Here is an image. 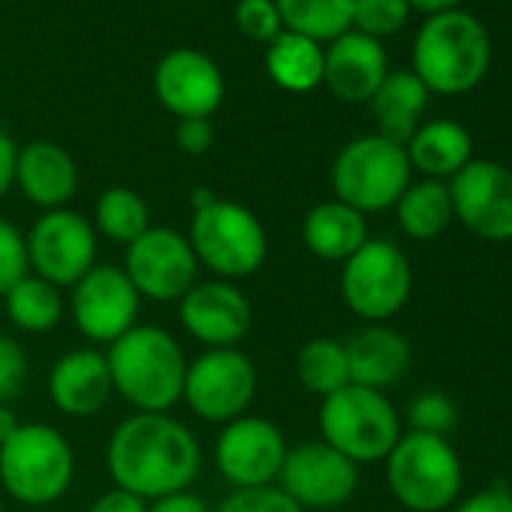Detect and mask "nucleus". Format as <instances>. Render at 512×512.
I'll list each match as a JSON object with an SVG mask.
<instances>
[{
    "label": "nucleus",
    "mask_w": 512,
    "mask_h": 512,
    "mask_svg": "<svg viewBox=\"0 0 512 512\" xmlns=\"http://www.w3.org/2000/svg\"><path fill=\"white\" fill-rule=\"evenodd\" d=\"M106 470L115 488L151 503L196 482L202 446L172 413H133L115 425L106 443Z\"/></svg>",
    "instance_id": "obj_1"
},
{
    "label": "nucleus",
    "mask_w": 512,
    "mask_h": 512,
    "mask_svg": "<svg viewBox=\"0 0 512 512\" xmlns=\"http://www.w3.org/2000/svg\"><path fill=\"white\" fill-rule=\"evenodd\" d=\"M190 205L193 217L187 241L199 269L232 284L263 269L269 256V232L250 208L223 199L208 187H196L190 193Z\"/></svg>",
    "instance_id": "obj_2"
},
{
    "label": "nucleus",
    "mask_w": 512,
    "mask_h": 512,
    "mask_svg": "<svg viewBox=\"0 0 512 512\" xmlns=\"http://www.w3.org/2000/svg\"><path fill=\"white\" fill-rule=\"evenodd\" d=\"M112 389L136 413H169L184 395L187 356L163 326H133L106 353Z\"/></svg>",
    "instance_id": "obj_3"
},
{
    "label": "nucleus",
    "mask_w": 512,
    "mask_h": 512,
    "mask_svg": "<svg viewBox=\"0 0 512 512\" xmlns=\"http://www.w3.org/2000/svg\"><path fill=\"white\" fill-rule=\"evenodd\" d=\"M491 64V40L485 25L461 10L428 16L413 40V76L428 94H467Z\"/></svg>",
    "instance_id": "obj_4"
},
{
    "label": "nucleus",
    "mask_w": 512,
    "mask_h": 512,
    "mask_svg": "<svg viewBox=\"0 0 512 512\" xmlns=\"http://www.w3.org/2000/svg\"><path fill=\"white\" fill-rule=\"evenodd\" d=\"M73 476L76 452L52 425H19V431L0 446V485L13 500L31 509L58 503L70 491Z\"/></svg>",
    "instance_id": "obj_5"
},
{
    "label": "nucleus",
    "mask_w": 512,
    "mask_h": 512,
    "mask_svg": "<svg viewBox=\"0 0 512 512\" xmlns=\"http://www.w3.org/2000/svg\"><path fill=\"white\" fill-rule=\"evenodd\" d=\"M386 482L404 509L443 512L461 494L464 467L446 437L404 431L386 455Z\"/></svg>",
    "instance_id": "obj_6"
},
{
    "label": "nucleus",
    "mask_w": 512,
    "mask_h": 512,
    "mask_svg": "<svg viewBox=\"0 0 512 512\" xmlns=\"http://www.w3.org/2000/svg\"><path fill=\"white\" fill-rule=\"evenodd\" d=\"M320 434L353 464H374L386 461L404 431L401 416L386 392L347 383L344 389L323 398Z\"/></svg>",
    "instance_id": "obj_7"
},
{
    "label": "nucleus",
    "mask_w": 512,
    "mask_h": 512,
    "mask_svg": "<svg viewBox=\"0 0 512 512\" xmlns=\"http://www.w3.org/2000/svg\"><path fill=\"white\" fill-rule=\"evenodd\" d=\"M413 166L404 145L383 136H359L347 142L332 163V190L344 205L374 214L395 208L401 193L410 187Z\"/></svg>",
    "instance_id": "obj_8"
},
{
    "label": "nucleus",
    "mask_w": 512,
    "mask_h": 512,
    "mask_svg": "<svg viewBox=\"0 0 512 512\" xmlns=\"http://www.w3.org/2000/svg\"><path fill=\"white\" fill-rule=\"evenodd\" d=\"M341 266L344 305L365 323H386L413 293L407 253L386 238H368Z\"/></svg>",
    "instance_id": "obj_9"
},
{
    "label": "nucleus",
    "mask_w": 512,
    "mask_h": 512,
    "mask_svg": "<svg viewBox=\"0 0 512 512\" xmlns=\"http://www.w3.org/2000/svg\"><path fill=\"white\" fill-rule=\"evenodd\" d=\"M256 365L238 347L205 350L187 359L181 401L205 422L226 425L244 416L256 398Z\"/></svg>",
    "instance_id": "obj_10"
},
{
    "label": "nucleus",
    "mask_w": 512,
    "mask_h": 512,
    "mask_svg": "<svg viewBox=\"0 0 512 512\" xmlns=\"http://www.w3.org/2000/svg\"><path fill=\"white\" fill-rule=\"evenodd\" d=\"M25 244L31 275L58 290H73L97 266V229L85 214L70 208L43 211L25 235Z\"/></svg>",
    "instance_id": "obj_11"
},
{
    "label": "nucleus",
    "mask_w": 512,
    "mask_h": 512,
    "mask_svg": "<svg viewBox=\"0 0 512 512\" xmlns=\"http://www.w3.org/2000/svg\"><path fill=\"white\" fill-rule=\"evenodd\" d=\"M124 275L136 287L139 299L148 302H181L199 281L196 253L187 235L169 226H151L124 253Z\"/></svg>",
    "instance_id": "obj_12"
},
{
    "label": "nucleus",
    "mask_w": 512,
    "mask_h": 512,
    "mask_svg": "<svg viewBox=\"0 0 512 512\" xmlns=\"http://www.w3.org/2000/svg\"><path fill=\"white\" fill-rule=\"evenodd\" d=\"M452 217L482 241H512V169L494 160H470L449 181Z\"/></svg>",
    "instance_id": "obj_13"
},
{
    "label": "nucleus",
    "mask_w": 512,
    "mask_h": 512,
    "mask_svg": "<svg viewBox=\"0 0 512 512\" xmlns=\"http://www.w3.org/2000/svg\"><path fill=\"white\" fill-rule=\"evenodd\" d=\"M287 449V437L272 419L244 413L220 428L214 443V464L232 488L275 485Z\"/></svg>",
    "instance_id": "obj_14"
},
{
    "label": "nucleus",
    "mask_w": 512,
    "mask_h": 512,
    "mask_svg": "<svg viewBox=\"0 0 512 512\" xmlns=\"http://www.w3.org/2000/svg\"><path fill=\"white\" fill-rule=\"evenodd\" d=\"M278 488L287 491L305 512L338 509L359 488V464L332 449L326 440H305L287 449Z\"/></svg>",
    "instance_id": "obj_15"
},
{
    "label": "nucleus",
    "mask_w": 512,
    "mask_h": 512,
    "mask_svg": "<svg viewBox=\"0 0 512 512\" xmlns=\"http://www.w3.org/2000/svg\"><path fill=\"white\" fill-rule=\"evenodd\" d=\"M139 293L121 266L97 263L70 296V314L76 329L94 344H115L133 326H139Z\"/></svg>",
    "instance_id": "obj_16"
},
{
    "label": "nucleus",
    "mask_w": 512,
    "mask_h": 512,
    "mask_svg": "<svg viewBox=\"0 0 512 512\" xmlns=\"http://www.w3.org/2000/svg\"><path fill=\"white\" fill-rule=\"evenodd\" d=\"M154 91L166 112L178 121L211 118L226 94L220 67L196 49H172L154 67Z\"/></svg>",
    "instance_id": "obj_17"
},
{
    "label": "nucleus",
    "mask_w": 512,
    "mask_h": 512,
    "mask_svg": "<svg viewBox=\"0 0 512 512\" xmlns=\"http://www.w3.org/2000/svg\"><path fill=\"white\" fill-rule=\"evenodd\" d=\"M181 326L205 350L238 347L253 323V308L247 296L232 281H196L190 293L178 302Z\"/></svg>",
    "instance_id": "obj_18"
},
{
    "label": "nucleus",
    "mask_w": 512,
    "mask_h": 512,
    "mask_svg": "<svg viewBox=\"0 0 512 512\" xmlns=\"http://www.w3.org/2000/svg\"><path fill=\"white\" fill-rule=\"evenodd\" d=\"M389 76L386 49L359 31H347L323 52V85L344 103H368Z\"/></svg>",
    "instance_id": "obj_19"
},
{
    "label": "nucleus",
    "mask_w": 512,
    "mask_h": 512,
    "mask_svg": "<svg viewBox=\"0 0 512 512\" xmlns=\"http://www.w3.org/2000/svg\"><path fill=\"white\" fill-rule=\"evenodd\" d=\"M112 395L115 389L109 362L106 353H100L97 347H76L52 365L49 398L64 416L88 419L100 413Z\"/></svg>",
    "instance_id": "obj_20"
},
{
    "label": "nucleus",
    "mask_w": 512,
    "mask_h": 512,
    "mask_svg": "<svg viewBox=\"0 0 512 512\" xmlns=\"http://www.w3.org/2000/svg\"><path fill=\"white\" fill-rule=\"evenodd\" d=\"M16 187L31 205L43 211L67 208V202L79 190V166L67 148L37 139L19 148Z\"/></svg>",
    "instance_id": "obj_21"
},
{
    "label": "nucleus",
    "mask_w": 512,
    "mask_h": 512,
    "mask_svg": "<svg viewBox=\"0 0 512 512\" xmlns=\"http://www.w3.org/2000/svg\"><path fill=\"white\" fill-rule=\"evenodd\" d=\"M347 353V368H350V383L386 392L395 386L407 371H410V341L386 326V323H368L356 335L344 341Z\"/></svg>",
    "instance_id": "obj_22"
},
{
    "label": "nucleus",
    "mask_w": 512,
    "mask_h": 512,
    "mask_svg": "<svg viewBox=\"0 0 512 512\" xmlns=\"http://www.w3.org/2000/svg\"><path fill=\"white\" fill-rule=\"evenodd\" d=\"M368 220L341 199L317 202L302 220L305 247L326 263H344L368 241Z\"/></svg>",
    "instance_id": "obj_23"
},
{
    "label": "nucleus",
    "mask_w": 512,
    "mask_h": 512,
    "mask_svg": "<svg viewBox=\"0 0 512 512\" xmlns=\"http://www.w3.org/2000/svg\"><path fill=\"white\" fill-rule=\"evenodd\" d=\"M407 160L413 169H419L425 178L449 181L455 172H461L473 160V139L470 133L449 118H437L428 124H419V130L404 145Z\"/></svg>",
    "instance_id": "obj_24"
},
{
    "label": "nucleus",
    "mask_w": 512,
    "mask_h": 512,
    "mask_svg": "<svg viewBox=\"0 0 512 512\" xmlns=\"http://www.w3.org/2000/svg\"><path fill=\"white\" fill-rule=\"evenodd\" d=\"M368 103L377 121V136L407 145L410 136L419 130L422 112L428 106V88L410 70H398L383 79Z\"/></svg>",
    "instance_id": "obj_25"
},
{
    "label": "nucleus",
    "mask_w": 512,
    "mask_h": 512,
    "mask_svg": "<svg viewBox=\"0 0 512 512\" xmlns=\"http://www.w3.org/2000/svg\"><path fill=\"white\" fill-rule=\"evenodd\" d=\"M266 73L278 88L308 94L323 85V46L302 34L281 31L266 46Z\"/></svg>",
    "instance_id": "obj_26"
},
{
    "label": "nucleus",
    "mask_w": 512,
    "mask_h": 512,
    "mask_svg": "<svg viewBox=\"0 0 512 512\" xmlns=\"http://www.w3.org/2000/svg\"><path fill=\"white\" fill-rule=\"evenodd\" d=\"M395 217L407 238L431 241L443 235L446 226L455 220L446 181H434V178H422L416 184L410 181V187L395 202Z\"/></svg>",
    "instance_id": "obj_27"
},
{
    "label": "nucleus",
    "mask_w": 512,
    "mask_h": 512,
    "mask_svg": "<svg viewBox=\"0 0 512 512\" xmlns=\"http://www.w3.org/2000/svg\"><path fill=\"white\" fill-rule=\"evenodd\" d=\"M7 317L16 329L28 332V335H43L52 332L61 320H64V296L58 287H52L49 281L37 278V275H25L7 296Z\"/></svg>",
    "instance_id": "obj_28"
},
{
    "label": "nucleus",
    "mask_w": 512,
    "mask_h": 512,
    "mask_svg": "<svg viewBox=\"0 0 512 512\" xmlns=\"http://www.w3.org/2000/svg\"><path fill=\"white\" fill-rule=\"evenodd\" d=\"M284 31L314 43L338 40L353 28V0H275Z\"/></svg>",
    "instance_id": "obj_29"
},
{
    "label": "nucleus",
    "mask_w": 512,
    "mask_h": 512,
    "mask_svg": "<svg viewBox=\"0 0 512 512\" xmlns=\"http://www.w3.org/2000/svg\"><path fill=\"white\" fill-rule=\"evenodd\" d=\"M94 229L115 241V244H133L142 232L151 229V208L148 202L130 190V187H109L94 202Z\"/></svg>",
    "instance_id": "obj_30"
},
{
    "label": "nucleus",
    "mask_w": 512,
    "mask_h": 512,
    "mask_svg": "<svg viewBox=\"0 0 512 512\" xmlns=\"http://www.w3.org/2000/svg\"><path fill=\"white\" fill-rule=\"evenodd\" d=\"M296 377L305 392L317 398H329L332 392L350 383L344 344L335 338H311L296 356Z\"/></svg>",
    "instance_id": "obj_31"
},
{
    "label": "nucleus",
    "mask_w": 512,
    "mask_h": 512,
    "mask_svg": "<svg viewBox=\"0 0 512 512\" xmlns=\"http://www.w3.org/2000/svg\"><path fill=\"white\" fill-rule=\"evenodd\" d=\"M410 19L407 0H353V28L371 40L398 34Z\"/></svg>",
    "instance_id": "obj_32"
},
{
    "label": "nucleus",
    "mask_w": 512,
    "mask_h": 512,
    "mask_svg": "<svg viewBox=\"0 0 512 512\" xmlns=\"http://www.w3.org/2000/svg\"><path fill=\"white\" fill-rule=\"evenodd\" d=\"M455 422H458V410H455L452 398L437 389L419 392L407 407V425H410V431H419V434L446 437L455 428Z\"/></svg>",
    "instance_id": "obj_33"
},
{
    "label": "nucleus",
    "mask_w": 512,
    "mask_h": 512,
    "mask_svg": "<svg viewBox=\"0 0 512 512\" xmlns=\"http://www.w3.org/2000/svg\"><path fill=\"white\" fill-rule=\"evenodd\" d=\"M214 512H305L287 491L278 485H260V488H232Z\"/></svg>",
    "instance_id": "obj_34"
},
{
    "label": "nucleus",
    "mask_w": 512,
    "mask_h": 512,
    "mask_svg": "<svg viewBox=\"0 0 512 512\" xmlns=\"http://www.w3.org/2000/svg\"><path fill=\"white\" fill-rule=\"evenodd\" d=\"M28 272L31 266H28L25 232L13 220L0 217V299H4Z\"/></svg>",
    "instance_id": "obj_35"
},
{
    "label": "nucleus",
    "mask_w": 512,
    "mask_h": 512,
    "mask_svg": "<svg viewBox=\"0 0 512 512\" xmlns=\"http://www.w3.org/2000/svg\"><path fill=\"white\" fill-rule=\"evenodd\" d=\"M235 28L247 40L266 43V46L284 31L275 0H238L235 4Z\"/></svg>",
    "instance_id": "obj_36"
},
{
    "label": "nucleus",
    "mask_w": 512,
    "mask_h": 512,
    "mask_svg": "<svg viewBox=\"0 0 512 512\" xmlns=\"http://www.w3.org/2000/svg\"><path fill=\"white\" fill-rule=\"evenodd\" d=\"M28 380V353L19 341L0 335V404L22 395Z\"/></svg>",
    "instance_id": "obj_37"
},
{
    "label": "nucleus",
    "mask_w": 512,
    "mask_h": 512,
    "mask_svg": "<svg viewBox=\"0 0 512 512\" xmlns=\"http://www.w3.org/2000/svg\"><path fill=\"white\" fill-rule=\"evenodd\" d=\"M175 142L184 154L199 157L214 145V127L211 118H184L175 127Z\"/></svg>",
    "instance_id": "obj_38"
},
{
    "label": "nucleus",
    "mask_w": 512,
    "mask_h": 512,
    "mask_svg": "<svg viewBox=\"0 0 512 512\" xmlns=\"http://www.w3.org/2000/svg\"><path fill=\"white\" fill-rule=\"evenodd\" d=\"M452 512H512V488L494 482L470 497H464Z\"/></svg>",
    "instance_id": "obj_39"
},
{
    "label": "nucleus",
    "mask_w": 512,
    "mask_h": 512,
    "mask_svg": "<svg viewBox=\"0 0 512 512\" xmlns=\"http://www.w3.org/2000/svg\"><path fill=\"white\" fill-rule=\"evenodd\" d=\"M148 512H214V506L199 497L196 491H175V494H166V497H157L148 503Z\"/></svg>",
    "instance_id": "obj_40"
},
{
    "label": "nucleus",
    "mask_w": 512,
    "mask_h": 512,
    "mask_svg": "<svg viewBox=\"0 0 512 512\" xmlns=\"http://www.w3.org/2000/svg\"><path fill=\"white\" fill-rule=\"evenodd\" d=\"M88 512H148V503L130 491H121V488H109L106 494H100Z\"/></svg>",
    "instance_id": "obj_41"
},
{
    "label": "nucleus",
    "mask_w": 512,
    "mask_h": 512,
    "mask_svg": "<svg viewBox=\"0 0 512 512\" xmlns=\"http://www.w3.org/2000/svg\"><path fill=\"white\" fill-rule=\"evenodd\" d=\"M16 157H19V145L0 127V196L16 184Z\"/></svg>",
    "instance_id": "obj_42"
},
{
    "label": "nucleus",
    "mask_w": 512,
    "mask_h": 512,
    "mask_svg": "<svg viewBox=\"0 0 512 512\" xmlns=\"http://www.w3.org/2000/svg\"><path fill=\"white\" fill-rule=\"evenodd\" d=\"M461 4V0H407L410 10H422L428 16H437V13H449Z\"/></svg>",
    "instance_id": "obj_43"
},
{
    "label": "nucleus",
    "mask_w": 512,
    "mask_h": 512,
    "mask_svg": "<svg viewBox=\"0 0 512 512\" xmlns=\"http://www.w3.org/2000/svg\"><path fill=\"white\" fill-rule=\"evenodd\" d=\"M19 416H16V410L10 407V404H0V446H4L16 431H19Z\"/></svg>",
    "instance_id": "obj_44"
},
{
    "label": "nucleus",
    "mask_w": 512,
    "mask_h": 512,
    "mask_svg": "<svg viewBox=\"0 0 512 512\" xmlns=\"http://www.w3.org/2000/svg\"><path fill=\"white\" fill-rule=\"evenodd\" d=\"M0 512H4V500H0Z\"/></svg>",
    "instance_id": "obj_45"
}]
</instances>
